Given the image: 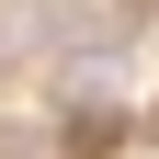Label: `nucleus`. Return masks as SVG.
I'll return each instance as SVG.
<instances>
[{"label": "nucleus", "mask_w": 159, "mask_h": 159, "mask_svg": "<svg viewBox=\"0 0 159 159\" xmlns=\"http://www.w3.org/2000/svg\"><path fill=\"white\" fill-rule=\"evenodd\" d=\"M114 136H125V114H114V91H68V102H57V148H114Z\"/></svg>", "instance_id": "1"}, {"label": "nucleus", "mask_w": 159, "mask_h": 159, "mask_svg": "<svg viewBox=\"0 0 159 159\" xmlns=\"http://www.w3.org/2000/svg\"><path fill=\"white\" fill-rule=\"evenodd\" d=\"M0 68H11V34H0Z\"/></svg>", "instance_id": "2"}]
</instances>
